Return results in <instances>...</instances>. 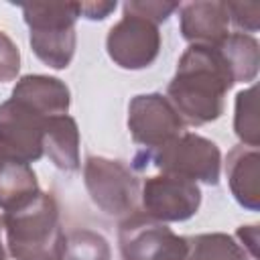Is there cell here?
<instances>
[{"label": "cell", "mask_w": 260, "mask_h": 260, "mask_svg": "<svg viewBox=\"0 0 260 260\" xmlns=\"http://www.w3.org/2000/svg\"><path fill=\"white\" fill-rule=\"evenodd\" d=\"M10 98L26 104L45 118L67 114L71 106V91L67 83L61 81L59 77L41 75V73H28L18 77Z\"/></svg>", "instance_id": "cell-12"}, {"label": "cell", "mask_w": 260, "mask_h": 260, "mask_svg": "<svg viewBox=\"0 0 260 260\" xmlns=\"http://www.w3.org/2000/svg\"><path fill=\"white\" fill-rule=\"evenodd\" d=\"M148 165H154L165 175L217 185L221 175V152L213 140L195 132H183L156 150L138 152L132 169L140 171Z\"/></svg>", "instance_id": "cell-4"}, {"label": "cell", "mask_w": 260, "mask_h": 260, "mask_svg": "<svg viewBox=\"0 0 260 260\" xmlns=\"http://www.w3.org/2000/svg\"><path fill=\"white\" fill-rule=\"evenodd\" d=\"M238 244L242 246V250L246 252L248 260H258V225H240L236 232Z\"/></svg>", "instance_id": "cell-23"}, {"label": "cell", "mask_w": 260, "mask_h": 260, "mask_svg": "<svg viewBox=\"0 0 260 260\" xmlns=\"http://www.w3.org/2000/svg\"><path fill=\"white\" fill-rule=\"evenodd\" d=\"M110 242L93 230L73 228L65 232L59 260H110Z\"/></svg>", "instance_id": "cell-18"}, {"label": "cell", "mask_w": 260, "mask_h": 260, "mask_svg": "<svg viewBox=\"0 0 260 260\" xmlns=\"http://www.w3.org/2000/svg\"><path fill=\"white\" fill-rule=\"evenodd\" d=\"M187 254L183 260H248L238 240L223 232L185 236Z\"/></svg>", "instance_id": "cell-17"}, {"label": "cell", "mask_w": 260, "mask_h": 260, "mask_svg": "<svg viewBox=\"0 0 260 260\" xmlns=\"http://www.w3.org/2000/svg\"><path fill=\"white\" fill-rule=\"evenodd\" d=\"M225 177L234 199L250 211L260 209V152L238 144L228 152Z\"/></svg>", "instance_id": "cell-13"}, {"label": "cell", "mask_w": 260, "mask_h": 260, "mask_svg": "<svg viewBox=\"0 0 260 260\" xmlns=\"http://www.w3.org/2000/svg\"><path fill=\"white\" fill-rule=\"evenodd\" d=\"M43 150L49 160L63 173H77L81 169L79 158V128L69 114L49 116L45 120Z\"/></svg>", "instance_id": "cell-14"}, {"label": "cell", "mask_w": 260, "mask_h": 260, "mask_svg": "<svg viewBox=\"0 0 260 260\" xmlns=\"http://www.w3.org/2000/svg\"><path fill=\"white\" fill-rule=\"evenodd\" d=\"M18 71H20V51L16 43L4 30H0V83L16 79Z\"/></svg>", "instance_id": "cell-22"}, {"label": "cell", "mask_w": 260, "mask_h": 260, "mask_svg": "<svg viewBox=\"0 0 260 260\" xmlns=\"http://www.w3.org/2000/svg\"><path fill=\"white\" fill-rule=\"evenodd\" d=\"M199 205L201 189L189 179L160 173L140 183V209L156 221H187L199 211Z\"/></svg>", "instance_id": "cell-7"}, {"label": "cell", "mask_w": 260, "mask_h": 260, "mask_svg": "<svg viewBox=\"0 0 260 260\" xmlns=\"http://www.w3.org/2000/svg\"><path fill=\"white\" fill-rule=\"evenodd\" d=\"M234 132L244 146L258 148L260 126H258V114H256V85L254 83L236 93Z\"/></svg>", "instance_id": "cell-19"}, {"label": "cell", "mask_w": 260, "mask_h": 260, "mask_svg": "<svg viewBox=\"0 0 260 260\" xmlns=\"http://www.w3.org/2000/svg\"><path fill=\"white\" fill-rule=\"evenodd\" d=\"M122 10L138 14L156 26L165 22L175 10H179V2H165V0H130L122 6Z\"/></svg>", "instance_id": "cell-20"}, {"label": "cell", "mask_w": 260, "mask_h": 260, "mask_svg": "<svg viewBox=\"0 0 260 260\" xmlns=\"http://www.w3.org/2000/svg\"><path fill=\"white\" fill-rule=\"evenodd\" d=\"M0 156H4V154H2V150H0Z\"/></svg>", "instance_id": "cell-26"}, {"label": "cell", "mask_w": 260, "mask_h": 260, "mask_svg": "<svg viewBox=\"0 0 260 260\" xmlns=\"http://www.w3.org/2000/svg\"><path fill=\"white\" fill-rule=\"evenodd\" d=\"M45 116L26 104L8 98L0 104V150L4 156L20 162H37L43 150Z\"/></svg>", "instance_id": "cell-10"}, {"label": "cell", "mask_w": 260, "mask_h": 260, "mask_svg": "<svg viewBox=\"0 0 260 260\" xmlns=\"http://www.w3.org/2000/svg\"><path fill=\"white\" fill-rule=\"evenodd\" d=\"M106 51L110 59L122 69H146L160 53L158 26L138 14L124 10V16L108 30Z\"/></svg>", "instance_id": "cell-9"}, {"label": "cell", "mask_w": 260, "mask_h": 260, "mask_svg": "<svg viewBox=\"0 0 260 260\" xmlns=\"http://www.w3.org/2000/svg\"><path fill=\"white\" fill-rule=\"evenodd\" d=\"M128 130L136 144L144 150H156L185 132V122L158 91L138 93L128 104Z\"/></svg>", "instance_id": "cell-8"}, {"label": "cell", "mask_w": 260, "mask_h": 260, "mask_svg": "<svg viewBox=\"0 0 260 260\" xmlns=\"http://www.w3.org/2000/svg\"><path fill=\"white\" fill-rule=\"evenodd\" d=\"M83 183L93 205L106 215L124 219L138 211L140 179L124 160L89 154L83 162Z\"/></svg>", "instance_id": "cell-5"}, {"label": "cell", "mask_w": 260, "mask_h": 260, "mask_svg": "<svg viewBox=\"0 0 260 260\" xmlns=\"http://www.w3.org/2000/svg\"><path fill=\"white\" fill-rule=\"evenodd\" d=\"M179 28L189 45H219L230 35L225 2L197 0L179 4Z\"/></svg>", "instance_id": "cell-11"}, {"label": "cell", "mask_w": 260, "mask_h": 260, "mask_svg": "<svg viewBox=\"0 0 260 260\" xmlns=\"http://www.w3.org/2000/svg\"><path fill=\"white\" fill-rule=\"evenodd\" d=\"M118 248L122 260H183L187 240L167 223L136 211L120 221Z\"/></svg>", "instance_id": "cell-6"}, {"label": "cell", "mask_w": 260, "mask_h": 260, "mask_svg": "<svg viewBox=\"0 0 260 260\" xmlns=\"http://www.w3.org/2000/svg\"><path fill=\"white\" fill-rule=\"evenodd\" d=\"M116 0L114 2H79V16L87 20H104L116 10Z\"/></svg>", "instance_id": "cell-24"}, {"label": "cell", "mask_w": 260, "mask_h": 260, "mask_svg": "<svg viewBox=\"0 0 260 260\" xmlns=\"http://www.w3.org/2000/svg\"><path fill=\"white\" fill-rule=\"evenodd\" d=\"M41 191L30 165L0 156V209L10 211Z\"/></svg>", "instance_id": "cell-15"}, {"label": "cell", "mask_w": 260, "mask_h": 260, "mask_svg": "<svg viewBox=\"0 0 260 260\" xmlns=\"http://www.w3.org/2000/svg\"><path fill=\"white\" fill-rule=\"evenodd\" d=\"M230 22L238 32L252 35L260 28V4L256 2H225Z\"/></svg>", "instance_id": "cell-21"}, {"label": "cell", "mask_w": 260, "mask_h": 260, "mask_svg": "<svg viewBox=\"0 0 260 260\" xmlns=\"http://www.w3.org/2000/svg\"><path fill=\"white\" fill-rule=\"evenodd\" d=\"M2 225L14 260H59L65 230L53 193L39 191L26 203L4 211Z\"/></svg>", "instance_id": "cell-2"}, {"label": "cell", "mask_w": 260, "mask_h": 260, "mask_svg": "<svg viewBox=\"0 0 260 260\" xmlns=\"http://www.w3.org/2000/svg\"><path fill=\"white\" fill-rule=\"evenodd\" d=\"M236 85L217 45H189L167 85V98L185 126H203L223 114L225 95Z\"/></svg>", "instance_id": "cell-1"}, {"label": "cell", "mask_w": 260, "mask_h": 260, "mask_svg": "<svg viewBox=\"0 0 260 260\" xmlns=\"http://www.w3.org/2000/svg\"><path fill=\"white\" fill-rule=\"evenodd\" d=\"M20 10L37 59L51 69H67L77 45L79 2H30L20 4Z\"/></svg>", "instance_id": "cell-3"}, {"label": "cell", "mask_w": 260, "mask_h": 260, "mask_svg": "<svg viewBox=\"0 0 260 260\" xmlns=\"http://www.w3.org/2000/svg\"><path fill=\"white\" fill-rule=\"evenodd\" d=\"M2 234H4V225H2V217H0V260H6V244L2 240Z\"/></svg>", "instance_id": "cell-25"}, {"label": "cell", "mask_w": 260, "mask_h": 260, "mask_svg": "<svg viewBox=\"0 0 260 260\" xmlns=\"http://www.w3.org/2000/svg\"><path fill=\"white\" fill-rule=\"evenodd\" d=\"M217 47L223 53L236 83H252L256 79L260 69V43L254 35L230 32Z\"/></svg>", "instance_id": "cell-16"}]
</instances>
